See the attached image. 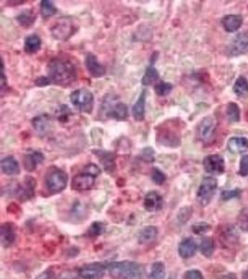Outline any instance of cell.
Instances as JSON below:
<instances>
[{
	"instance_id": "obj_17",
	"label": "cell",
	"mask_w": 248,
	"mask_h": 279,
	"mask_svg": "<svg viewBox=\"0 0 248 279\" xmlns=\"http://www.w3.org/2000/svg\"><path fill=\"white\" fill-rule=\"evenodd\" d=\"M143 204L148 212L155 213L163 208V198L157 192L152 191L145 196Z\"/></svg>"
},
{
	"instance_id": "obj_47",
	"label": "cell",
	"mask_w": 248,
	"mask_h": 279,
	"mask_svg": "<svg viewBox=\"0 0 248 279\" xmlns=\"http://www.w3.org/2000/svg\"><path fill=\"white\" fill-rule=\"evenodd\" d=\"M185 279H204V276L198 270H190L184 275Z\"/></svg>"
},
{
	"instance_id": "obj_35",
	"label": "cell",
	"mask_w": 248,
	"mask_h": 279,
	"mask_svg": "<svg viewBox=\"0 0 248 279\" xmlns=\"http://www.w3.org/2000/svg\"><path fill=\"white\" fill-rule=\"evenodd\" d=\"M215 250L214 240L211 238H203L200 243V250L202 254L206 257H211Z\"/></svg>"
},
{
	"instance_id": "obj_12",
	"label": "cell",
	"mask_w": 248,
	"mask_h": 279,
	"mask_svg": "<svg viewBox=\"0 0 248 279\" xmlns=\"http://www.w3.org/2000/svg\"><path fill=\"white\" fill-rule=\"evenodd\" d=\"M95 179L93 175L86 173H78L72 181V189L76 191H87L91 189L95 184Z\"/></svg>"
},
{
	"instance_id": "obj_39",
	"label": "cell",
	"mask_w": 248,
	"mask_h": 279,
	"mask_svg": "<svg viewBox=\"0 0 248 279\" xmlns=\"http://www.w3.org/2000/svg\"><path fill=\"white\" fill-rule=\"evenodd\" d=\"M152 180L154 184L157 185H162L165 184L166 181V176L165 173H163L159 168H154L153 172H152Z\"/></svg>"
},
{
	"instance_id": "obj_7",
	"label": "cell",
	"mask_w": 248,
	"mask_h": 279,
	"mask_svg": "<svg viewBox=\"0 0 248 279\" xmlns=\"http://www.w3.org/2000/svg\"><path fill=\"white\" fill-rule=\"evenodd\" d=\"M218 188V181L213 177L204 179L197 192V201L202 207H207L211 202Z\"/></svg>"
},
{
	"instance_id": "obj_48",
	"label": "cell",
	"mask_w": 248,
	"mask_h": 279,
	"mask_svg": "<svg viewBox=\"0 0 248 279\" xmlns=\"http://www.w3.org/2000/svg\"><path fill=\"white\" fill-rule=\"evenodd\" d=\"M51 83L50 79L48 77H37L35 81V84L37 87H46L47 85Z\"/></svg>"
},
{
	"instance_id": "obj_52",
	"label": "cell",
	"mask_w": 248,
	"mask_h": 279,
	"mask_svg": "<svg viewBox=\"0 0 248 279\" xmlns=\"http://www.w3.org/2000/svg\"><path fill=\"white\" fill-rule=\"evenodd\" d=\"M169 279H177V277H175V276H172V277H170Z\"/></svg>"
},
{
	"instance_id": "obj_46",
	"label": "cell",
	"mask_w": 248,
	"mask_h": 279,
	"mask_svg": "<svg viewBox=\"0 0 248 279\" xmlns=\"http://www.w3.org/2000/svg\"><path fill=\"white\" fill-rule=\"evenodd\" d=\"M101 226L100 222H93L89 230V235L90 237H97L101 234Z\"/></svg>"
},
{
	"instance_id": "obj_32",
	"label": "cell",
	"mask_w": 248,
	"mask_h": 279,
	"mask_svg": "<svg viewBox=\"0 0 248 279\" xmlns=\"http://www.w3.org/2000/svg\"><path fill=\"white\" fill-rule=\"evenodd\" d=\"M232 89H233V92L239 97H244V96L248 95L247 79L242 76H240L237 78Z\"/></svg>"
},
{
	"instance_id": "obj_33",
	"label": "cell",
	"mask_w": 248,
	"mask_h": 279,
	"mask_svg": "<svg viewBox=\"0 0 248 279\" xmlns=\"http://www.w3.org/2000/svg\"><path fill=\"white\" fill-rule=\"evenodd\" d=\"M165 264L162 261H155L151 267L149 279H165Z\"/></svg>"
},
{
	"instance_id": "obj_44",
	"label": "cell",
	"mask_w": 248,
	"mask_h": 279,
	"mask_svg": "<svg viewBox=\"0 0 248 279\" xmlns=\"http://www.w3.org/2000/svg\"><path fill=\"white\" fill-rule=\"evenodd\" d=\"M142 158L146 162H154V151L151 147L143 149L142 151Z\"/></svg>"
},
{
	"instance_id": "obj_29",
	"label": "cell",
	"mask_w": 248,
	"mask_h": 279,
	"mask_svg": "<svg viewBox=\"0 0 248 279\" xmlns=\"http://www.w3.org/2000/svg\"><path fill=\"white\" fill-rule=\"evenodd\" d=\"M158 79H159V73L156 68H154V65H151L146 69L145 74L143 75L142 84L143 86H151L155 83Z\"/></svg>"
},
{
	"instance_id": "obj_53",
	"label": "cell",
	"mask_w": 248,
	"mask_h": 279,
	"mask_svg": "<svg viewBox=\"0 0 248 279\" xmlns=\"http://www.w3.org/2000/svg\"><path fill=\"white\" fill-rule=\"evenodd\" d=\"M246 119L248 120V112H246Z\"/></svg>"
},
{
	"instance_id": "obj_43",
	"label": "cell",
	"mask_w": 248,
	"mask_h": 279,
	"mask_svg": "<svg viewBox=\"0 0 248 279\" xmlns=\"http://www.w3.org/2000/svg\"><path fill=\"white\" fill-rule=\"evenodd\" d=\"M241 195V191L239 189L234 190H226L222 192L221 197L223 200H230L231 198H235Z\"/></svg>"
},
{
	"instance_id": "obj_13",
	"label": "cell",
	"mask_w": 248,
	"mask_h": 279,
	"mask_svg": "<svg viewBox=\"0 0 248 279\" xmlns=\"http://www.w3.org/2000/svg\"><path fill=\"white\" fill-rule=\"evenodd\" d=\"M105 266L101 262H94L84 265L79 270L80 277L83 279H101L104 275Z\"/></svg>"
},
{
	"instance_id": "obj_22",
	"label": "cell",
	"mask_w": 248,
	"mask_h": 279,
	"mask_svg": "<svg viewBox=\"0 0 248 279\" xmlns=\"http://www.w3.org/2000/svg\"><path fill=\"white\" fill-rule=\"evenodd\" d=\"M1 170L3 173H5L9 176L19 175L21 172L18 161L16 160V158L12 155L6 156L1 160Z\"/></svg>"
},
{
	"instance_id": "obj_49",
	"label": "cell",
	"mask_w": 248,
	"mask_h": 279,
	"mask_svg": "<svg viewBox=\"0 0 248 279\" xmlns=\"http://www.w3.org/2000/svg\"><path fill=\"white\" fill-rule=\"evenodd\" d=\"M36 279H55L53 272L51 271H45L40 273Z\"/></svg>"
},
{
	"instance_id": "obj_42",
	"label": "cell",
	"mask_w": 248,
	"mask_h": 279,
	"mask_svg": "<svg viewBox=\"0 0 248 279\" xmlns=\"http://www.w3.org/2000/svg\"><path fill=\"white\" fill-rule=\"evenodd\" d=\"M83 171L86 172V173H89V174H91V175H93L96 178H97L99 175H101V168H99V166H97L96 164H93V163H91V164H89V165L84 166Z\"/></svg>"
},
{
	"instance_id": "obj_16",
	"label": "cell",
	"mask_w": 248,
	"mask_h": 279,
	"mask_svg": "<svg viewBox=\"0 0 248 279\" xmlns=\"http://www.w3.org/2000/svg\"><path fill=\"white\" fill-rule=\"evenodd\" d=\"M44 160H45V156L40 151L30 150L28 153L24 154V169H25V171L32 173Z\"/></svg>"
},
{
	"instance_id": "obj_2",
	"label": "cell",
	"mask_w": 248,
	"mask_h": 279,
	"mask_svg": "<svg viewBox=\"0 0 248 279\" xmlns=\"http://www.w3.org/2000/svg\"><path fill=\"white\" fill-rule=\"evenodd\" d=\"M112 279H142L143 272L139 263L130 261H114L107 266Z\"/></svg>"
},
{
	"instance_id": "obj_8",
	"label": "cell",
	"mask_w": 248,
	"mask_h": 279,
	"mask_svg": "<svg viewBox=\"0 0 248 279\" xmlns=\"http://www.w3.org/2000/svg\"><path fill=\"white\" fill-rule=\"evenodd\" d=\"M217 130V123L214 118L208 116L205 119H202L201 122L196 129L197 138L201 141L202 143H210L213 141L215 133Z\"/></svg>"
},
{
	"instance_id": "obj_37",
	"label": "cell",
	"mask_w": 248,
	"mask_h": 279,
	"mask_svg": "<svg viewBox=\"0 0 248 279\" xmlns=\"http://www.w3.org/2000/svg\"><path fill=\"white\" fill-rule=\"evenodd\" d=\"M172 89H173L172 84L164 82V81H160L159 83L154 85L155 93L162 97L168 95L171 92Z\"/></svg>"
},
{
	"instance_id": "obj_30",
	"label": "cell",
	"mask_w": 248,
	"mask_h": 279,
	"mask_svg": "<svg viewBox=\"0 0 248 279\" xmlns=\"http://www.w3.org/2000/svg\"><path fill=\"white\" fill-rule=\"evenodd\" d=\"M226 116L230 123H236L241 119V111L235 102H229L226 108Z\"/></svg>"
},
{
	"instance_id": "obj_41",
	"label": "cell",
	"mask_w": 248,
	"mask_h": 279,
	"mask_svg": "<svg viewBox=\"0 0 248 279\" xmlns=\"http://www.w3.org/2000/svg\"><path fill=\"white\" fill-rule=\"evenodd\" d=\"M238 174L242 177L248 176V154H244L240 160Z\"/></svg>"
},
{
	"instance_id": "obj_15",
	"label": "cell",
	"mask_w": 248,
	"mask_h": 279,
	"mask_svg": "<svg viewBox=\"0 0 248 279\" xmlns=\"http://www.w3.org/2000/svg\"><path fill=\"white\" fill-rule=\"evenodd\" d=\"M85 66L91 77L95 78L103 77L106 73V68L99 62L93 53H88L85 59Z\"/></svg>"
},
{
	"instance_id": "obj_45",
	"label": "cell",
	"mask_w": 248,
	"mask_h": 279,
	"mask_svg": "<svg viewBox=\"0 0 248 279\" xmlns=\"http://www.w3.org/2000/svg\"><path fill=\"white\" fill-rule=\"evenodd\" d=\"M79 277H80L79 272L69 270V271H65L60 273L58 279H78Z\"/></svg>"
},
{
	"instance_id": "obj_40",
	"label": "cell",
	"mask_w": 248,
	"mask_h": 279,
	"mask_svg": "<svg viewBox=\"0 0 248 279\" xmlns=\"http://www.w3.org/2000/svg\"><path fill=\"white\" fill-rule=\"evenodd\" d=\"M192 230L195 233V235L201 236L206 234L208 231L211 230V226H209L207 222H197L192 226Z\"/></svg>"
},
{
	"instance_id": "obj_50",
	"label": "cell",
	"mask_w": 248,
	"mask_h": 279,
	"mask_svg": "<svg viewBox=\"0 0 248 279\" xmlns=\"http://www.w3.org/2000/svg\"><path fill=\"white\" fill-rule=\"evenodd\" d=\"M218 279H237L236 275L234 273H227L219 276Z\"/></svg>"
},
{
	"instance_id": "obj_18",
	"label": "cell",
	"mask_w": 248,
	"mask_h": 279,
	"mask_svg": "<svg viewBox=\"0 0 248 279\" xmlns=\"http://www.w3.org/2000/svg\"><path fill=\"white\" fill-rule=\"evenodd\" d=\"M36 181L32 177L25 179L24 184H21L17 189V196L21 201H26L31 199L35 195Z\"/></svg>"
},
{
	"instance_id": "obj_1",
	"label": "cell",
	"mask_w": 248,
	"mask_h": 279,
	"mask_svg": "<svg viewBox=\"0 0 248 279\" xmlns=\"http://www.w3.org/2000/svg\"><path fill=\"white\" fill-rule=\"evenodd\" d=\"M47 75L51 83L69 87L77 80V67L67 57L57 56L49 61L47 65Z\"/></svg>"
},
{
	"instance_id": "obj_5",
	"label": "cell",
	"mask_w": 248,
	"mask_h": 279,
	"mask_svg": "<svg viewBox=\"0 0 248 279\" xmlns=\"http://www.w3.org/2000/svg\"><path fill=\"white\" fill-rule=\"evenodd\" d=\"M157 143L168 147H177L180 144V133L172 124H162L157 129Z\"/></svg>"
},
{
	"instance_id": "obj_27",
	"label": "cell",
	"mask_w": 248,
	"mask_h": 279,
	"mask_svg": "<svg viewBox=\"0 0 248 279\" xmlns=\"http://www.w3.org/2000/svg\"><path fill=\"white\" fill-rule=\"evenodd\" d=\"M32 125L34 129L39 133H45L48 131L50 126V119L47 115L37 116L32 120Z\"/></svg>"
},
{
	"instance_id": "obj_24",
	"label": "cell",
	"mask_w": 248,
	"mask_h": 279,
	"mask_svg": "<svg viewBox=\"0 0 248 279\" xmlns=\"http://www.w3.org/2000/svg\"><path fill=\"white\" fill-rule=\"evenodd\" d=\"M145 102H146V90H142L138 101L132 108L133 118L136 121L142 122L145 119Z\"/></svg>"
},
{
	"instance_id": "obj_6",
	"label": "cell",
	"mask_w": 248,
	"mask_h": 279,
	"mask_svg": "<svg viewBox=\"0 0 248 279\" xmlns=\"http://www.w3.org/2000/svg\"><path fill=\"white\" fill-rule=\"evenodd\" d=\"M73 105L82 113L91 114L94 105V96L87 89H78L73 91L70 95Z\"/></svg>"
},
{
	"instance_id": "obj_21",
	"label": "cell",
	"mask_w": 248,
	"mask_h": 279,
	"mask_svg": "<svg viewBox=\"0 0 248 279\" xmlns=\"http://www.w3.org/2000/svg\"><path fill=\"white\" fill-rule=\"evenodd\" d=\"M227 145L230 153L233 154H242L248 151V140L244 137H232Z\"/></svg>"
},
{
	"instance_id": "obj_11",
	"label": "cell",
	"mask_w": 248,
	"mask_h": 279,
	"mask_svg": "<svg viewBox=\"0 0 248 279\" xmlns=\"http://www.w3.org/2000/svg\"><path fill=\"white\" fill-rule=\"evenodd\" d=\"M105 116L109 119L115 120H125L129 118V109L123 102H114L113 101H106Z\"/></svg>"
},
{
	"instance_id": "obj_4",
	"label": "cell",
	"mask_w": 248,
	"mask_h": 279,
	"mask_svg": "<svg viewBox=\"0 0 248 279\" xmlns=\"http://www.w3.org/2000/svg\"><path fill=\"white\" fill-rule=\"evenodd\" d=\"M51 36L59 41H66L71 37L77 31V25L70 18L57 19L50 26Z\"/></svg>"
},
{
	"instance_id": "obj_14",
	"label": "cell",
	"mask_w": 248,
	"mask_h": 279,
	"mask_svg": "<svg viewBox=\"0 0 248 279\" xmlns=\"http://www.w3.org/2000/svg\"><path fill=\"white\" fill-rule=\"evenodd\" d=\"M92 153L100 159L101 166L104 171L109 174H113L116 170L115 164V155L112 152L103 151V150H92Z\"/></svg>"
},
{
	"instance_id": "obj_31",
	"label": "cell",
	"mask_w": 248,
	"mask_h": 279,
	"mask_svg": "<svg viewBox=\"0 0 248 279\" xmlns=\"http://www.w3.org/2000/svg\"><path fill=\"white\" fill-rule=\"evenodd\" d=\"M220 240H221V244L224 245V247H228V246H231L234 243H236L238 241V236H237V233L233 228H226L224 229V231L221 233V236H220Z\"/></svg>"
},
{
	"instance_id": "obj_38",
	"label": "cell",
	"mask_w": 248,
	"mask_h": 279,
	"mask_svg": "<svg viewBox=\"0 0 248 279\" xmlns=\"http://www.w3.org/2000/svg\"><path fill=\"white\" fill-rule=\"evenodd\" d=\"M238 226L242 231L248 232V208H243L237 218Z\"/></svg>"
},
{
	"instance_id": "obj_9",
	"label": "cell",
	"mask_w": 248,
	"mask_h": 279,
	"mask_svg": "<svg viewBox=\"0 0 248 279\" xmlns=\"http://www.w3.org/2000/svg\"><path fill=\"white\" fill-rule=\"evenodd\" d=\"M205 171L211 175H221L225 173L224 158L219 154H209L203 160Z\"/></svg>"
},
{
	"instance_id": "obj_10",
	"label": "cell",
	"mask_w": 248,
	"mask_h": 279,
	"mask_svg": "<svg viewBox=\"0 0 248 279\" xmlns=\"http://www.w3.org/2000/svg\"><path fill=\"white\" fill-rule=\"evenodd\" d=\"M230 56H240L248 53V33H241L234 36L228 47Z\"/></svg>"
},
{
	"instance_id": "obj_34",
	"label": "cell",
	"mask_w": 248,
	"mask_h": 279,
	"mask_svg": "<svg viewBox=\"0 0 248 279\" xmlns=\"http://www.w3.org/2000/svg\"><path fill=\"white\" fill-rule=\"evenodd\" d=\"M40 12H41L42 17L47 19L56 14L58 10L52 1L43 0L40 4Z\"/></svg>"
},
{
	"instance_id": "obj_51",
	"label": "cell",
	"mask_w": 248,
	"mask_h": 279,
	"mask_svg": "<svg viewBox=\"0 0 248 279\" xmlns=\"http://www.w3.org/2000/svg\"><path fill=\"white\" fill-rule=\"evenodd\" d=\"M242 279H248V270L242 273Z\"/></svg>"
},
{
	"instance_id": "obj_3",
	"label": "cell",
	"mask_w": 248,
	"mask_h": 279,
	"mask_svg": "<svg viewBox=\"0 0 248 279\" xmlns=\"http://www.w3.org/2000/svg\"><path fill=\"white\" fill-rule=\"evenodd\" d=\"M68 183V175L63 170L51 168L46 175L45 185L50 194H58L65 190Z\"/></svg>"
},
{
	"instance_id": "obj_19",
	"label": "cell",
	"mask_w": 248,
	"mask_h": 279,
	"mask_svg": "<svg viewBox=\"0 0 248 279\" xmlns=\"http://www.w3.org/2000/svg\"><path fill=\"white\" fill-rule=\"evenodd\" d=\"M16 238V233L14 226L11 222H5L0 228V239L3 247L8 248L12 246Z\"/></svg>"
},
{
	"instance_id": "obj_28",
	"label": "cell",
	"mask_w": 248,
	"mask_h": 279,
	"mask_svg": "<svg viewBox=\"0 0 248 279\" xmlns=\"http://www.w3.org/2000/svg\"><path fill=\"white\" fill-rule=\"evenodd\" d=\"M36 18V13L33 12V10H25L19 14L16 20L22 27L28 28L34 24Z\"/></svg>"
},
{
	"instance_id": "obj_23",
	"label": "cell",
	"mask_w": 248,
	"mask_h": 279,
	"mask_svg": "<svg viewBox=\"0 0 248 279\" xmlns=\"http://www.w3.org/2000/svg\"><path fill=\"white\" fill-rule=\"evenodd\" d=\"M197 250V245L193 238H186L178 246V253L182 259H190L195 255Z\"/></svg>"
},
{
	"instance_id": "obj_26",
	"label": "cell",
	"mask_w": 248,
	"mask_h": 279,
	"mask_svg": "<svg viewBox=\"0 0 248 279\" xmlns=\"http://www.w3.org/2000/svg\"><path fill=\"white\" fill-rule=\"evenodd\" d=\"M158 231L154 226H146L139 234L138 240L142 245L153 243L157 238Z\"/></svg>"
},
{
	"instance_id": "obj_25",
	"label": "cell",
	"mask_w": 248,
	"mask_h": 279,
	"mask_svg": "<svg viewBox=\"0 0 248 279\" xmlns=\"http://www.w3.org/2000/svg\"><path fill=\"white\" fill-rule=\"evenodd\" d=\"M41 38L37 35H30L24 39V51L27 54H35L41 48Z\"/></svg>"
},
{
	"instance_id": "obj_20",
	"label": "cell",
	"mask_w": 248,
	"mask_h": 279,
	"mask_svg": "<svg viewBox=\"0 0 248 279\" xmlns=\"http://www.w3.org/2000/svg\"><path fill=\"white\" fill-rule=\"evenodd\" d=\"M243 19L242 15L239 14H230L226 15L221 19V24L223 26L225 31L228 33L236 32L242 26Z\"/></svg>"
},
{
	"instance_id": "obj_36",
	"label": "cell",
	"mask_w": 248,
	"mask_h": 279,
	"mask_svg": "<svg viewBox=\"0 0 248 279\" xmlns=\"http://www.w3.org/2000/svg\"><path fill=\"white\" fill-rule=\"evenodd\" d=\"M57 119L59 120L60 123H66L69 121V119L73 116L70 107L66 104H61L58 109L57 112Z\"/></svg>"
}]
</instances>
